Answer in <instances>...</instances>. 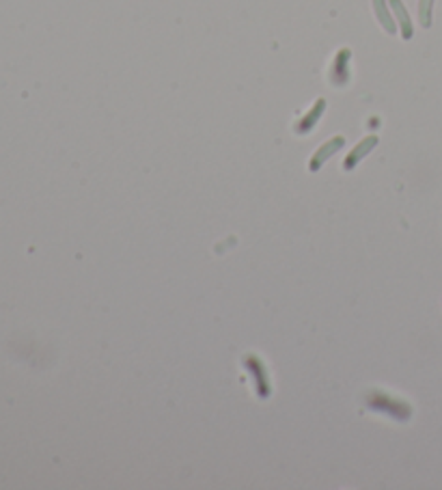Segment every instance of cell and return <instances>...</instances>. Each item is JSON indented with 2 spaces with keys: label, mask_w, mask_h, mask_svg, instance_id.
<instances>
[{
  "label": "cell",
  "mask_w": 442,
  "mask_h": 490,
  "mask_svg": "<svg viewBox=\"0 0 442 490\" xmlns=\"http://www.w3.org/2000/svg\"><path fill=\"white\" fill-rule=\"evenodd\" d=\"M352 52L348 48L339 50L334 63H332V69H330V83L334 87H343L348 81H350V71H348V61H350Z\"/></svg>",
  "instance_id": "6da1fadb"
},
{
  "label": "cell",
  "mask_w": 442,
  "mask_h": 490,
  "mask_svg": "<svg viewBox=\"0 0 442 490\" xmlns=\"http://www.w3.org/2000/svg\"><path fill=\"white\" fill-rule=\"evenodd\" d=\"M432 9H434V0H418V19L423 28L432 26Z\"/></svg>",
  "instance_id": "52a82bcc"
},
{
  "label": "cell",
  "mask_w": 442,
  "mask_h": 490,
  "mask_svg": "<svg viewBox=\"0 0 442 490\" xmlns=\"http://www.w3.org/2000/svg\"><path fill=\"white\" fill-rule=\"evenodd\" d=\"M377 145V136H369V139H365L363 143H360V145H356L354 147V151L348 155V160H346V169L350 171V169H354V164L358 162V160H363L365 158V155L373 149Z\"/></svg>",
  "instance_id": "5b68a950"
},
{
  "label": "cell",
  "mask_w": 442,
  "mask_h": 490,
  "mask_svg": "<svg viewBox=\"0 0 442 490\" xmlns=\"http://www.w3.org/2000/svg\"><path fill=\"white\" fill-rule=\"evenodd\" d=\"M324 110H326V102L324 100H317L315 102V106L303 117V119L298 121V126H296V132L298 134H307V132H311L313 128H315V124L319 121V117L324 115Z\"/></svg>",
  "instance_id": "3957f363"
},
{
  "label": "cell",
  "mask_w": 442,
  "mask_h": 490,
  "mask_svg": "<svg viewBox=\"0 0 442 490\" xmlns=\"http://www.w3.org/2000/svg\"><path fill=\"white\" fill-rule=\"evenodd\" d=\"M373 9H375V15L380 19V24L386 28V33L395 35L397 26H395V19L391 17V13L386 9V0H373Z\"/></svg>",
  "instance_id": "8992f818"
},
{
  "label": "cell",
  "mask_w": 442,
  "mask_h": 490,
  "mask_svg": "<svg viewBox=\"0 0 442 490\" xmlns=\"http://www.w3.org/2000/svg\"><path fill=\"white\" fill-rule=\"evenodd\" d=\"M389 3H391V9H393V13L397 17L399 26H401V37L410 39L412 37V22H410V15H408L404 3H401V0H389Z\"/></svg>",
  "instance_id": "277c9868"
},
{
  "label": "cell",
  "mask_w": 442,
  "mask_h": 490,
  "mask_svg": "<svg viewBox=\"0 0 442 490\" xmlns=\"http://www.w3.org/2000/svg\"><path fill=\"white\" fill-rule=\"evenodd\" d=\"M343 145H346V139H343V136H334L332 141H328L326 145H321V147H319V151L315 153V158L311 160V171H317L321 164H324V160H328L330 155H332L334 151H339Z\"/></svg>",
  "instance_id": "7a4b0ae2"
}]
</instances>
